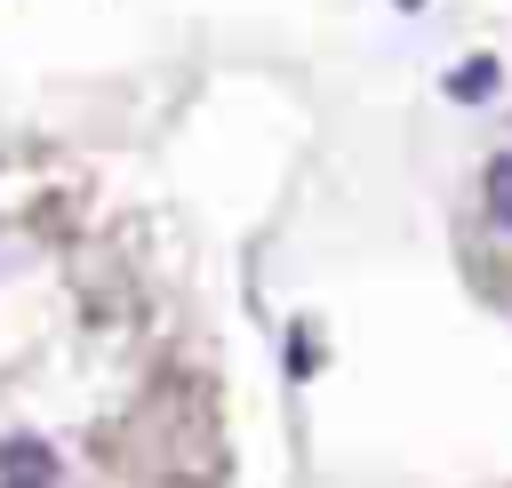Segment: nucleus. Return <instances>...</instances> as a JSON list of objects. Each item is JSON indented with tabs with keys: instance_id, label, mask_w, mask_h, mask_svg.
Masks as SVG:
<instances>
[{
	"instance_id": "obj_3",
	"label": "nucleus",
	"mask_w": 512,
	"mask_h": 488,
	"mask_svg": "<svg viewBox=\"0 0 512 488\" xmlns=\"http://www.w3.org/2000/svg\"><path fill=\"white\" fill-rule=\"evenodd\" d=\"M448 88H456L464 104H480V96L496 88V64H488V56H472V64H456V80H448Z\"/></svg>"
},
{
	"instance_id": "obj_1",
	"label": "nucleus",
	"mask_w": 512,
	"mask_h": 488,
	"mask_svg": "<svg viewBox=\"0 0 512 488\" xmlns=\"http://www.w3.org/2000/svg\"><path fill=\"white\" fill-rule=\"evenodd\" d=\"M0 488H56V448L48 440H0Z\"/></svg>"
},
{
	"instance_id": "obj_2",
	"label": "nucleus",
	"mask_w": 512,
	"mask_h": 488,
	"mask_svg": "<svg viewBox=\"0 0 512 488\" xmlns=\"http://www.w3.org/2000/svg\"><path fill=\"white\" fill-rule=\"evenodd\" d=\"M488 224H496V232H512V152H496V160H488Z\"/></svg>"
}]
</instances>
